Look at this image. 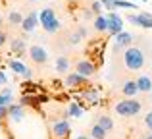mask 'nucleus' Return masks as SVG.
Instances as JSON below:
<instances>
[{
    "mask_svg": "<svg viewBox=\"0 0 152 139\" xmlns=\"http://www.w3.org/2000/svg\"><path fill=\"white\" fill-rule=\"evenodd\" d=\"M96 124L100 126V128H104L106 132H112L114 129V120H112V116H108V114H102V116H98V120H96Z\"/></svg>",
    "mask_w": 152,
    "mask_h": 139,
    "instance_id": "nucleus-19",
    "label": "nucleus"
},
{
    "mask_svg": "<svg viewBox=\"0 0 152 139\" xmlns=\"http://www.w3.org/2000/svg\"><path fill=\"white\" fill-rule=\"evenodd\" d=\"M96 68L98 66L94 64L91 58H83V60L75 62V71L81 74V75H85V77H93V75L96 74Z\"/></svg>",
    "mask_w": 152,
    "mask_h": 139,
    "instance_id": "nucleus-4",
    "label": "nucleus"
},
{
    "mask_svg": "<svg viewBox=\"0 0 152 139\" xmlns=\"http://www.w3.org/2000/svg\"><path fill=\"white\" fill-rule=\"evenodd\" d=\"M123 64H125L127 71H139L145 68L146 64V54H145V49L141 46H129V49L123 50Z\"/></svg>",
    "mask_w": 152,
    "mask_h": 139,
    "instance_id": "nucleus-1",
    "label": "nucleus"
},
{
    "mask_svg": "<svg viewBox=\"0 0 152 139\" xmlns=\"http://www.w3.org/2000/svg\"><path fill=\"white\" fill-rule=\"evenodd\" d=\"M81 35L77 33V31H73V33H69L67 35V45H79V43H81Z\"/></svg>",
    "mask_w": 152,
    "mask_h": 139,
    "instance_id": "nucleus-25",
    "label": "nucleus"
},
{
    "mask_svg": "<svg viewBox=\"0 0 152 139\" xmlns=\"http://www.w3.org/2000/svg\"><path fill=\"white\" fill-rule=\"evenodd\" d=\"M108 19H110V29H108V33L110 35H118V33H121L123 31V19H121V15H118L115 12H108Z\"/></svg>",
    "mask_w": 152,
    "mask_h": 139,
    "instance_id": "nucleus-9",
    "label": "nucleus"
},
{
    "mask_svg": "<svg viewBox=\"0 0 152 139\" xmlns=\"http://www.w3.org/2000/svg\"><path fill=\"white\" fill-rule=\"evenodd\" d=\"M145 139H152V132H150V133H148V135H146Z\"/></svg>",
    "mask_w": 152,
    "mask_h": 139,
    "instance_id": "nucleus-36",
    "label": "nucleus"
},
{
    "mask_svg": "<svg viewBox=\"0 0 152 139\" xmlns=\"http://www.w3.org/2000/svg\"><path fill=\"white\" fill-rule=\"evenodd\" d=\"M71 135V126L69 122L64 118V120H56L50 128V139H67Z\"/></svg>",
    "mask_w": 152,
    "mask_h": 139,
    "instance_id": "nucleus-3",
    "label": "nucleus"
},
{
    "mask_svg": "<svg viewBox=\"0 0 152 139\" xmlns=\"http://www.w3.org/2000/svg\"><path fill=\"white\" fill-rule=\"evenodd\" d=\"M66 83L67 87H73V89H87V83H89V77H85V75L77 74V71H73V74H67L66 75Z\"/></svg>",
    "mask_w": 152,
    "mask_h": 139,
    "instance_id": "nucleus-7",
    "label": "nucleus"
},
{
    "mask_svg": "<svg viewBox=\"0 0 152 139\" xmlns=\"http://www.w3.org/2000/svg\"><path fill=\"white\" fill-rule=\"evenodd\" d=\"M75 139H89V137H87V135H77Z\"/></svg>",
    "mask_w": 152,
    "mask_h": 139,
    "instance_id": "nucleus-35",
    "label": "nucleus"
},
{
    "mask_svg": "<svg viewBox=\"0 0 152 139\" xmlns=\"http://www.w3.org/2000/svg\"><path fill=\"white\" fill-rule=\"evenodd\" d=\"M23 19H25V15H21L18 10H14V12H10V14H8V21H10L12 27H21Z\"/></svg>",
    "mask_w": 152,
    "mask_h": 139,
    "instance_id": "nucleus-21",
    "label": "nucleus"
},
{
    "mask_svg": "<svg viewBox=\"0 0 152 139\" xmlns=\"http://www.w3.org/2000/svg\"><path fill=\"white\" fill-rule=\"evenodd\" d=\"M102 2H100V0H94V2L93 4H91V10H93V14L94 15H102Z\"/></svg>",
    "mask_w": 152,
    "mask_h": 139,
    "instance_id": "nucleus-27",
    "label": "nucleus"
},
{
    "mask_svg": "<svg viewBox=\"0 0 152 139\" xmlns=\"http://www.w3.org/2000/svg\"><path fill=\"white\" fill-rule=\"evenodd\" d=\"M81 99L83 101H87L89 104H96L98 101H100V89L98 87H87V89H83L81 93Z\"/></svg>",
    "mask_w": 152,
    "mask_h": 139,
    "instance_id": "nucleus-13",
    "label": "nucleus"
},
{
    "mask_svg": "<svg viewBox=\"0 0 152 139\" xmlns=\"http://www.w3.org/2000/svg\"><path fill=\"white\" fill-rule=\"evenodd\" d=\"M25 116V106L19 104V102H12L10 104V118L14 122H21Z\"/></svg>",
    "mask_w": 152,
    "mask_h": 139,
    "instance_id": "nucleus-15",
    "label": "nucleus"
},
{
    "mask_svg": "<svg viewBox=\"0 0 152 139\" xmlns=\"http://www.w3.org/2000/svg\"><path fill=\"white\" fill-rule=\"evenodd\" d=\"M139 2H146V0H139Z\"/></svg>",
    "mask_w": 152,
    "mask_h": 139,
    "instance_id": "nucleus-37",
    "label": "nucleus"
},
{
    "mask_svg": "<svg viewBox=\"0 0 152 139\" xmlns=\"http://www.w3.org/2000/svg\"><path fill=\"white\" fill-rule=\"evenodd\" d=\"M6 41H8V37H6V33L4 31H0V49H2L4 45H6Z\"/></svg>",
    "mask_w": 152,
    "mask_h": 139,
    "instance_id": "nucleus-32",
    "label": "nucleus"
},
{
    "mask_svg": "<svg viewBox=\"0 0 152 139\" xmlns=\"http://www.w3.org/2000/svg\"><path fill=\"white\" fill-rule=\"evenodd\" d=\"M29 58H31V62L42 66V64H46V62H48V52H46L45 46L33 45V46H29Z\"/></svg>",
    "mask_w": 152,
    "mask_h": 139,
    "instance_id": "nucleus-6",
    "label": "nucleus"
},
{
    "mask_svg": "<svg viewBox=\"0 0 152 139\" xmlns=\"http://www.w3.org/2000/svg\"><path fill=\"white\" fill-rule=\"evenodd\" d=\"M83 15H85V18H93V10H91V8H85V10H83Z\"/></svg>",
    "mask_w": 152,
    "mask_h": 139,
    "instance_id": "nucleus-34",
    "label": "nucleus"
},
{
    "mask_svg": "<svg viewBox=\"0 0 152 139\" xmlns=\"http://www.w3.org/2000/svg\"><path fill=\"white\" fill-rule=\"evenodd\" d=\"M8 66H10V70L14 71V74H18V75H23L25 79H31L33 77V71H31L29 68H27L23 62H19V60H8Z\"/></svg>",
    "mask_w": 152,
    "mask_h": 139,
    "instance_id": "nucleus-10",
    "label": "nucleus"
},
{
    "mask_svg": "<svg viewBox=\"0 0 152 139\" xmlns=\"http://www.w3.org/2000/svg\"><path fill=\"white\" fill-rule=\"evenodd\" d=\"M115 8H127V10H133V8H139L137 4L129 2V0H115Z\"/></svg>",
    "mask_w": 152,
    "mask_h": 139,
    "instance_id": "nucleus-26",
    "label": "nucleus"
},
{
    "mask_svg": "<svg viewBox=\"0 0 152 139\" xmlns=\"http://www.w3.org/2000/svg\"><path fill=\"white\" fill-rule=\"evenodd\" d=\"M135 81H137L139 93H150V91H152V79H150V75H139Z\"/></svg>",
    "mask_w": 152,
    "mask_h": 139,
    "instance_id": "nucleus-17",
    "label": "nucleus"
},
{
    "mask_svg": "<svg viewBox=\"0 0 152 139\" xmlns=\"http://www.w3.org/2000/svg\"><path fill=\"white\" fill-rule=\"evenodd\" d=\"M100 2H102V6L106 8L108 12H114L115 10V0H100Z\"/></svg>",
    "mask_w": 152,
    "mask_h": 139,
    "instance_id": "nucleus-28",
    "label": "nucleus"
},
{
    "mask_svg": "<svg viewBox=\"0 0 152 139\" xmlns=\"http://www.w3.org/2000/svg\"><path fill=\"white\" fill-rule=\"evenodd\" d=\"M6 83H8V75L4 74V70H0V87L6 85Z\"/></svg>",
    "mask_w": 152,
    "mask_h": 139,
    "instance_id": "nucleus-31",
    "label": "nucleus"
},
{
    "mask_svg": "<svg viewBox=\"0 0 152 139\" xmlns=\"http://www.w3.org/2000/svg\"><path fill=\"white\" fill-rule=\"evenodd\" d=\"M127 21H131L137 27H145V29H152V14L148 12H141V14H129Z\"/></svg>",
    "mask_w": 152,
    "mask_h": 139,
    "instance_id": "nucleus-5",
    "label": "nucleus"
},
{
    "mask_svg": "<svg viewBox=\"0 0 152 139\" xmlns=\"http://www.w3.org/2000/svg\"><path fill=\"white\" fill-rule=\"evenodd\" d=\"M0 126H2V124H0Z\"/></svg>",
    "mask_w": 152,
    "mask_h": 139,
    "instance_id": "nucleus-39",
    "label": "nucleus"
},
{
    "mask_svg": "<svg viewBox=\"0 0 152 139\" xmlns=\"http://www.w3.org/2000/svg\"><path fill=\"white\" fill-rule=\"evenodd\" d=\"M114 39H115V50H125V49H129V46H133V41H135V37L131 33H127V31L118 33Z\"/></svg>",
    "mask_w": 152,
    "mask_h": 139,
    "instance_id": "nucleus-8",
    "label": "nucleus"
},
{
    "mask_svg": "<svg viewBox=\"0 0 152 139\" xmlns=\"http://www.w3.org/2000/svg\"><path fill=\"white\" fill-rule=\"evenodd\" d=\"M25 41H23V39H19V37H14L10 41V54L14 52L15 56L18 58H21V56H25Z\"/></svg>",
    "mask_w": 152,
    "mask_h": 139,
    "instance_id": "nucleus-14",
    "label": "nucleus"
},
{
    "mask_svg": "<svg viewBox=\"0 0 152 139\" xmlns=\"http://www.w3.org/2000/svg\"><path fill=\"white\" fill-rule=\"evenodd\" d=\"M29 2H35V0H29Z\"/></svg>",
    "mask_w": 152,
    "mask_h": 139,
    "instance_id": "nucleus-38",
    "label": "nucleus"
},
{
    "mask_svg": "<svg viewBox=\"0 0 152 139\" xmlns=\"http://www.w3.org/2000/svg\"><path fill=\"white\" fill-rule=\"evenodd\" d=\"M89 135H91V139H106L108 132H106V129H104V128H100V126H98V124H94L93 128H91Z\"/></svg>",
    "mask_w": 152,
    "mask_h": 139,
    "instance_id": "nucleus-23",
    "label": "nucleus"
},
{
    "mask_svg": "<svg viewBox=\"0 0 152 139\" xmlns=\"http://www.w3.org/2000/svg\"><path fill=\"white\" fill-rule=\"evenodd\" d=\"M41 23V19H39V12H29V14L25 15V19H23L21 23V29L25 31V33H31V31H35V27Z\"/></svg>",
    "mask_w": 152,
    "mask_h": 139,
    "instance_id": "nucleus-11",
    "label": "nucleus"
},
{
    "mask_svg": "<svg viewBox=\"0 0 152 139\" xmlns=\"http://www.w3.org/2000/svg\"><path fill=\"white\" fill-rule=\"evenodd\" d=\"M14 101V93H12L10 87H4L2 93H0V106H10Z\"/></svg>",
    "mask_w": 152,
    "mask_h": 139,
    "instance_id": "nucleus-20",
    "label": "nucleus"
},
{
    "mask_svg": "<svg viewBox=\"0 0 152 139\" xmlns=\"http://www.w3.org/2000/svg\"><path fill=\"white\" fill-rule=\"evenodd\" d=\"M145 126H146V128H148L150 132H152V112H148V114L145 116Z\"/></svg>",
    "mask_w": 152,
    "mask_h": 139,
    "instance_id": "nucleus-30",
    "label": "nucleus"
},
{
    "mask_svg": "<svg viewBox=\"0 0 152 139\" xmlns=\"http://www.w3.org/2000/svg\"><path fill=\"white\" fill-rule=\"evenodd\" d=\"M54 68L58 74H67V70L71 68V60L66 56V54H60L58 58H56V62H54Z\"/></svg>",
    "mask_w": 152,
    "mask_h": 139,
    "instance_id": "nucleus-16",
    "label": "nucleus"
},
{
    "mask_svg": "<svg viewBox=\"0 0 152 139\" xmlns=\"http://www.w3.org/2000/svg\"><path fill=\"white\" fill-rule=\"evenodd\" d=\"M60 21H58V18H54L52 19V21H48V23H45V25H42V29L46 31V33H50V35H54V33H58L60 31Z\"/></svg>",
    "mask_w": 152,
    "mask_h": 139,
    "instance_id": "nucleus-24",
    "label": "nucleus"
},
{
    "mask_svg": "<svg viewBox=\"0 0 152 139\" xmlns=\"http://www.w3.org/2000/svg\"><path fill=\"white\" fill-rule=\"evenodd\" d=\"M141 108H142V102L137 101V99H123V101L115 102V106H114L115 114H119V116H123V118L137 116V114L141 112Z\"/></svg>",
    "mask_w": 152,
    "mask_h": 139,
    "instance_id": "nucleus-2",
    "label": "nucleus"
},
{
    "mask_svg": "<svg viewBox=\"0 0 152 139\" xmlns=\"http://www.w3.org/2000/svg\"><path fill=\"white\" fill-rule=\"evenodd\" d=\"M77 33H79V35H81V37H83V39H85V37H87V29H85V27H83V25H79V27H77Z\"/></svg>",
    "mask_w": 152,
    "mask_h": 139,
    "instance_id": "nucleus-33",
    "label": "nucleus"
},
{
    "mask_svg": "<svg viewBox=\"0 0 152 139\" xmlns=\"http://www.w3.org/2000/svg\"><path fill=\"white\" fill-rule=\"evenodd\" d=\"M10 118V106H0V122Z\"/></svg>",
    "mask_w": 152,
    "mask_h": 139,
    "instance_id": "nucleus-29",
    "label": "nucleus"
},
{
    "mask_svg": "<svg viewBox=\"0 0 152 139\" xmlns=\"http://www.w3.org/2000/svg\"><path fill=\"white\" fill-rule=\"evenodd\" d=\"M93 27H94V31H98V33L108 31V29H110V19H108V15H96Z\"/></svg>",
    "mask_w": 152,
    "mask_h": 139,
    "instance_id": "nucleus-18",
    "label": "nucleus"
},
{
    "mask_svg": "<svg viewBox=\"0 0 152 139\" xmlns=\"http://www.w3.org/2000/svg\"><path fill=\"white\" fill-rule=\"evenodd\" d=\"M119 91H121V95L125 99H135V95L139 93L137 81H135V79H125V81L121 83V87H119Z\"/></svg>",
    "mask_w": 152,
    "mask_h": 139,
    "instance_id": "nucleus-12",
    "label": "nucleus"
},
{
    "mask_svg": "<svg viewBox=\"0 0 152 139\" xmlns=\"http://www.w3.org/2000/svg\"><path fill=\"white\" fill-rule=\"evenodd\" d=\"M54 18H56V14H54V10H52V8H42V10L39 12V19H41V25H45V23L52 21Z\"/></svg>",
    "mask_w": 152,
    "mask_h": 139,
    "instance_id": "nucleus-22",
    "label": "nucleus"
}]
</instances>
